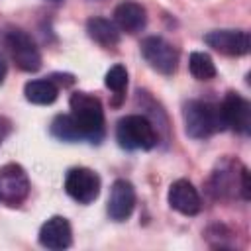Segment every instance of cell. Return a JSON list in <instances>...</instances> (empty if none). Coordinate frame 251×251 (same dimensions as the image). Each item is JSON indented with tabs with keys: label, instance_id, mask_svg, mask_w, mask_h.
Listing matches in <instances>:
<instances>
[{
	"label": "cell",
	"instance_id": "obj_1",
	"mask_svg": "<svg viewBox=\"0 0 251 251\" xmlns=\"http://www.w3.org/2000/svg\"><path fill=\"white\" fill-rule=\"evenodd\" d=\"M69 106H71V116L82 137L92 143H100V139L104 137V124H106L102 102L94 94L78 90L71 94Z\"/></svg>",
	"mask_w": 251,
	"mask_h": 251
},
{
	"label": "cell",
	"instance_id": "obj_11",
	"mask_svg": "<svg viewBox=\"0 0 251 251\" xmlns=\"http://www.w3.org/2000/svg\"><path fill=\"white\" fill-rule=\"evenodd\" d=\"M135 208V188L129 180L126 178H118L112 188H110V196H108V214L112 220L116 222H124L131 216Z\"/></svg>",
	"mask_w": 251,
	"mask_h": 251
},
{
	"label": "cell",
	"instance_id": "obj_13",
	"mask_svg": "<svg viewBox=\"0 0 251 251\" xmlns=\"http://www.w3.org/2000/svg\"><path fill=\"white\" fill-rule=\"evenodd\" d=\"M169 206L184 216H196L202 208V202L192 182L186 178H178L169 188Z\"/></svg>",
	"mask_w": 251,
	"mask_h": 251
},
{
	"label": "cell",
	"instance_id": "obj_17",
	"mask_svg": "<svg viewBox=\"0 0 251 251\" xmlns=\"http://www.w3.org/2000/svg\"><path fill=\"white\" fill-rule=\"evenodd\" d=\"M51 135L57 137L59 141H78V139H84L82 133L78 131L75 120L71 114H59L55 116V120L51 122Z\"/></svg>",
	"mask_w": 251,
	"mask_h": 251
},
{
	"label": "cell",
	"instance_id": "obj_4",
	"mask_svg": "<svg viewBox=\"0 0 251 251\" xmlns=\"http://www.w3.org/2000/svg\"><path fill=\"white\" fill-rule=\"evenodd\" d=\"M116 139L120 147L127 151H137V149H151L157 143V133L153 124L139 114H129L120 118L116 126Z\"/></svg>",
	"mask_w": 251,
	"mask_h": 251
},
{
	"label": "cell",
	"instance_id": "obj_2",
	"mask_svg": "<svg viewBox=\"0 0 251 251\" xmlns=\"http://www.w3.org/2000/svg\"><path fill=\"white\" fill-rule=\"evenodd\" d=\"M210 192L216 198H233L241 194L245 200L251 198V182L249 173L237 161L224 159L212 173L210 178Z\"/></svg>",
	"mask_w": 251,
	"mask_h": 251
},
{
	"label": "cell",
	"instance_id": "obj_21",
	"mask_svg": "<svg viewBox=\"0 0 251 251\" xmlns=\"http://www.w3.org/2000/svg\"><path fill=\"white\" fill-rule=\"evenodd\" d=\"M6 73H8V65H6V61L0 57V84L4 82V78H6Z\"/></svg>",
	"mask_w": 251,
	"mask_h": 251
},
{
	"label": "cell",
	"instance_id": "obj_19",
	"mask_svg": "<svg viewBox=\"0 0 251 251\" xmlns=\"http://www.w3.org/2000/svg\"><path fill=\"white\" fill-rule=\"evenodd\" d=\"M104 84L116 94V96H124V90L127 86V71L124 65H114L110 67V71L104 76Z\"/></svg>",
	"mask_w": 251,
	"mask_h": 251
},
{
	"label": "cell",
	"instance_id": "obj_3",
	"mask_svg": "<svg viewBox=\"0 0 251 251\" xmlns=\"http://www.w3.org/2000/svg\"><path fill=\"white\" fill-rule=\"evenodd\" d=\"M182 118L186 133L194 139H206L218 129H224L218 108L202 100H188L182 106Z\"/></svg>",
	"mask_w": 251,
	"mask_h": 251
},
{
	"label": "cell",
	"instance_id": "obj_6",
	"mask_svg": "<svg viewBox=\"0 0 251 251\" xmlns=\"http://www.w3.org/2000/svg\"><path fill=\"white\" fill-rule=\"evenodd\" d=\"M29 194V178L24 167L8 163L0 167V202L6 206H20Z\"/></svg>",
	"mask_w": 251,
	"mask_h": 251
},
{
	"label": "cell",
	"instance_id": "obj_18",
	"mask_svg": "<svg viewBox=\"0 0 251 251\" xmlns=\"http://www.w3.org/2000/svg\"><path fill=\"white\" fill-rule=\"evenodd\" d=\"M188 69L194 78L198 80H212L216 76V65L212 57L204 51H194L188 57Z\"/></svg>",
	"mask_w": 251,
	"mask_h": 251
},
{
	"label": "cell",
	"instance_id": "obj_12",
	"mask_svg": "<svg viewBox=\"0 0 251 251\" xmlns=\"http://www.w3.org/2000/svg\"><path fill=\"white\" fill-rule=\"evenodd\" d=\"M39 243L45 249H51V251H61V249L71 247L73 229H71L69 220L63 218V216L49 218L39 229Z\"/></svg>",
	"mask_w": 251,
	"mask_h": 251
},
{
	"label": "cell",
	"instance_id": "obj_20",
	"mask_svg": "<svg viewBox=\"0 0 251 251\" xmlns=\"http://www.w3.org/2000/svg\"><path fill=\"white\" fill-rule=\"evenodd\" d=\"M10 129H12V124H10V120H6V118H2V116H0V145H2V141L8 137Z\"/></svg>",
	"mask_w": 251,
	"mask_h": 251
},
{
	"label": "cell",
	"instance_id": "obj_7",
	"mask_svg": "<svg viewBox=\"0 0 251 251\" xmlns=\"http://www.w3.org/2000/svg\"><path fill=\"white\" fill-rule=\"evenodd\" d=\"M141 55L149 63L151 69H155L161 75H173L178 65V51L173 47L167 39L159 35L145 37L141 43Z\"/></svg>",
	"mask_w": 251,
	"mask_h": 251
},
{
	"label": "cell",
	"instance_id": "obj_8",
	"mask_svg": "<svg viewBox=\"0 0 251 251\" xmlns=\"http://www.w3.org/2000/svg\"><path fill=\"white\" fill-rule=\"evenodd\" d=\"M67 194L78 204H90L100 194V176L86 167H75L65 176Z\"/></svg>",
	"mask_w": 251,
	"mask_h": 251
},
{
	"label": "cell",
	"instance_id": "obj_16",
	"mask_svg": "<svg viewBox=\"0 0 251 251\" xmlns=\"http://www.w3.org/2000/svg\"><path fill=\"white\" fill-rule=\"evenodd\" d=\"M86 31H88L90 39H94L102 47H114L120 41L118 25L106 18H90L86 22Z\"/></svg>",
	"mask_w": 251,
	"mask_h": 251
},
{
	"label": "cell",
	"instance_id": "obj_14",
	"mask_svg": "<svg viewBox=\"0 0 251 251\" xmlns=\"http://www.w3.org/2000/svg\"><path fill=\"white\" fill-rule=\"evenodd\" d=\"M114 22L122 31L137 33L147 24V12L139 2L126 0L114 10Z\"/></svg>",
	"mask_w": 251,
	"mask_h": 251
},
{
	"label": "cell",
	"instance_id": "obj_10",
	"mask_svg": "<svg viewBox=\"0 0 251 251\" xmlns=\"http://www.w3.org/2000/svg\"><path fill=\"white\" fill-rule=\"evenodd\" d=\"M204 41L218 53L241 57L249 53V33L241 29H214L204 35Z\"/></svg>",
	"mask_w": 251,
	"mask_h": 251
},
{
	"label": "cell",
	"instance_id": "obj_9",
	"mask_svg": "<svg viewBox=\"0 0 251 251\" xmlns=\"http://www.w3.org/2000/svg\"><path fill=\"white\" fill-rule=\"evenodd\" d=\"M224 127H231L237 133L247 135L251 129V104L237 92H227L218 106Z\"/></svg>",
	"mask_w": 251,
	"mask_h": 251
},
{
	"label": "cell",
	"instance_id": "obj_15",
	"mask_svg": "<svg viewBox=\"0 0 251 251\" xmlns=\"http://www.w3.org/2000/svg\"><path fill=\"white\" fill-rule=\"evenodd\" d=\"M24 94H25L27 102L37 104V106H47L57 100L59 86L51 78H37V80H29L24 86Z\"/></svg>",
	"mask_w": 251,
	"mask_h": 251
},
{
	"label": "cell",
	"instance_id": "obj_5",
	"mask_svg": "<svg viewBox=\"0 0 251 251\" xmlns=\"http://www.w3.org/2000/svg\"><path fill=\"white\" fill-rule=\"evenodd\" d=\"M6 45L20 71L35 73L41 69V53L29 33L22 29H10L6 33Z\"/></svg>",
	"mask_w": 251,
	"mask_h": 251
},
{
	"label": "cell",
	"instance_id": "obj_22",
	"mask_svg": "<svg viewBox=\"0 0 251 251\" xmlns=\"http://www.w3.org/2000/svg\"><path fill=\"white\" fill-rule=\"evenodd\" d=\"M51 2H61V0H51Z\"/></svg>",
	"mask_w": 251,
	"mask_h": 251
}]
</instances>
